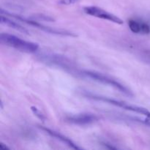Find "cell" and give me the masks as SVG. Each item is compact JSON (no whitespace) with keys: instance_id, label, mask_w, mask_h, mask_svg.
Listing matches in <instances>:
<instances>
[{"instance_id":"obj_5","label":"cell","mask_w":150,"mask_h":150,"mask_svg":"<svg viewBox=\"0 0 150 150\" xmlns=\"http://www.w3.org/2000/svg\"><path fill=\"white\" fill-rule=\"evenodd\" d=\"M83 10L86 15H89L90 16H93L98 18L103 19V20L108 21L117 24L122 25L124 23L123 20H122L118 16L96 6H86L83 7Z\"/></svg>"},{"instance_id":"obj_12","label":"cell","mask_w":150,"mask_h":150,"mask_svg":"<svg viewBox=\"0 0 150 150\" xmlns=\"http://www.w3.org/2000/svg\"><path fill=\"white\" fill-rule=\"evenodd\" d=\"M144 57L146 59V60H147V61L149 62V63H150V51L146 52V54H145V55H144Z\"/></svg>"},{"instance_id":"obj_3","label":"cell","mask_w":150,"mask_h":150,"mask_svg":"<svg viewBox=\"0 0 150 150\" xmlns=\"http://www.w3.org/2000/svg\"><path fill=\"white\" fill-rule=\"evenodd\" d=\"M1 14L2 15H6V16H9L10 17H13L14 18H16V20H18L20 21L23 22V23H26L28 25H30V26H34V27L37 28V29H40L42 32H45L46 33L49 34H54V35H62V36H69V37H76V35L74 33L71 32H69L67 30H63V29H54V28H51L50 26H45V25L42 24V23H39V22L36 21L35 20H32V19L26 18L24 17H22V16H18V15L14 14V13H9V12L5 11L3 9H1Z\"/></svg>"},{"instance_id":"obj_10","label":"cell","mask_w":150,"mask_h":150,"mask_svg":"<svg viewBox=\"0 0 150 150\" xmlns=\"http://www.w3.org/2000/svg\"><path fill=\"white\" fill-rule=\"evenodd\" d=\"M31 110H32V113L35 114V116H36L40 120H41V121L42 122H45V120H46V117H45V116L44 115V114L41 112V111H40L37 107L31 106Z\"/></svg>"},{"instance_id":"obj_6","label":"cell","mask_w":150,"mask_h":150,"mask_svg":"<svg viewBox=\"0 0 150 150\" xmlns=\"http://www.w3.org/2000/svg\"><path fill=\"white\" fill-rule=\"evenodd\" d=\"M65 120L70 124L76 125H87L98 122L99 117L92 114H81L67 117Z\"/></svg>"},{"instance_id":"obj_8","label":"cell","mask_w":150,"mask_h":150,"mask_svg":"<svg viewBox=\"0 0 150 150\" xmlns=\"http://www.w3.org/2000/svg\"><path fill=\"white\" fill-rule=\"evenodd\" d=\"M128 26L130 30L136 34H149L150 32V26L144 22L137 21L136 20H130Z\"/></svg>"},{"instance_id":"obj_2","label":"cell","mask_w":150,"mask_h":150,"mask_svg":"<svg viewBox=\"0 0 150 150\" xmlns=\"http://www.w3.org/2000/svg\"><path fill=\"white\" fill-rule=\"evenodd\" d=\"M83 95L86 98H89V99L101 101V102L111 104V105H114V106L119 107L122 109L126 110V111H132V112L137 113V114H142V115L145 116L147 118L150 119V111L147 110L146 108H143V107L137 106L135 105H131V104L127 103L124 102V101L118 100L113 99V98H108V97L101 96V95H95V94L90 93V92H83Z\"/></svg>"},{"instance_id":"obj_1","label":"cell","mask_w":150,"mask_h":150,"mask_svg":"<svg viewBox=\"0 0 150 150\" xmlns=\"http://www.w3.org/2000/svg\"><path fill=\"white\" fill-rule=\"evenodd\" d=\"M0 41L1 43L7 46L28 54H34L39 49V45L36 42L25 40L16 35L8 33H1Z\"/></svg>"},{"instance_id":"obj_7","label":"cell","mask_w":150,"mask_h":150,"mask_svg":"<svg viewBox=\"0 0 150 150\" xmlns=\"http://www.w3.org/2000/svg\"><path fill=\"white\" fill-rule=\"evenodd\" d=\"M39 127L41 130H43L44 132H45L47 134L51 136V137L56 139L57 140L59 141V142H61L62 143L64 144L65 145L68 146L69 147L72 148V149H81V147H79L78 145H76V144L71 140V139L66 137L65 136H64V135L62 134V133H59V132L56 131V130H52V129L48 128V127H42V126H39Z\"/></svg>"},{"instance_id":"obj_13","label":"cell","mask_w":150,"mask_h":150,"mask_svg":"<svg viewBox=\"0 0 150 150\" xmlns=\"http://www.w3.org/2000/svg\"><path fill=\"white\" fill-rule=\"evenodd\" d=\"M0 146H1V147L3 148V149H10V148L7 147V146H4V144H2V143L0 144Z\"/></svg>"},{"instance_id":"obj_4","label":"cell","mask_w":150,"mask_h":150,"mask_svg":"<svg viewBox=\"0 0 150 150\" xmlns=\"http://www.w3.org/2000/svg\"><path fill=\"white\" fill-rule=\"evenodd\" d=\"M81 73L83 76H86V77L89 78V79H92V80L95 81L100 82V83H104V84L109 85L110 86L115 88L116 89L120 91V92L123 93L124 95H127L129 97H133V94L130 89L121 83H120L117 81L114 80V79H111V78L108 77V76L103 75L101 73H97L95 71H90V70H82Z\"/></svg>"},{"instance_id":"obj_11","label":"cell","mask_w":150,"mask_h":150,"mask_svg":"<svg viewBox=\"0 0 150 150\" xmlns=\"http://www.w3.org/2000/svg\"><path fill=\"white\" fill-rule=\"evenodd\" d=\"M78 0H64V1L63 2L64 3V4H73V3H75L76 1H77Z\"/></svg>"},{"instance_id":"obj_9","label":"cell","mask_w":150,"mask_h":150,"mask_svg":"<svg viewBox=\"0 0 150 150\" xmlns=\"http://www.w3.org/2000/svg\"><path fill=\"white\" fill-rule=\"evenodd\" d=\"M0 20H1V23H2V24L11 28V29H15V30L21 32V33L26 34V35H29V31H28L26 28L22 26L21 25H20L19 23L10 20V19L8 18L5 17V16H4V15L1 14V16H0Z\"/></svg>"}]
</instances>
